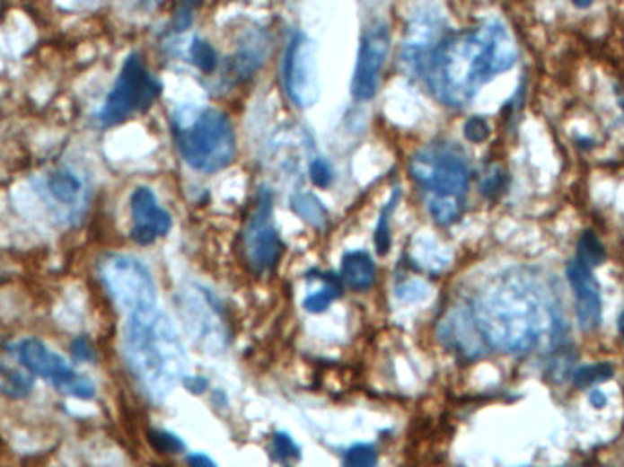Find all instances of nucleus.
<instances>
[{
    "instance_id": "nucleus-11",
    "label": "nucleus",
    "mask_w": 624,
    "mask_h": 467,
    "mask_svg": "<svg viewBox=\"0 0 624 467\" xmlns=\"http://www.w3.org/2000/svg\"><path fill=\"white\" fill-rule=\"evenodd\" d=\"M444 22L436 10L426 8L417 12L409 24L404 39V65L411 74H424L436 48L442 42Z\"/></svg>"
},
{
    "instance_id": "nucleus-27",
    "label": "nucleus",
    "mask_w": 624,
    "mask_h": 467,
    "mask_svg": "<svg viewBox=\"0 0 624 467\" xmlns=\"http://www.w3.org/2000/svg\"><path fill=\"white\" fill-rule=\"evenodd\" d=\"M150 442L154 444L155 449L161 453H181L185 449V444L181 438L168 431H152L150 433Z\"/></svg>"
},
{
    "instance_id": "nucleus-31",
    "label": "nucleus",
    "mask_w": 624,
    "mask_h": 467,
    "mask_svg": "<svg viewBox=\"0 0 624 467\" xmlns=\"http://www.w3.org/2000/svg\"><path fill=\"white\" fill-rule=\"evenodd\" d=\"M183 385L192 394H201V392H205L208 389V382L203 376H192V378L185 376L183 378Z\"/></svg>"
},
{
    "instance_id": "nucleus-23",
    "label": "nucleus",
    "mask_w": 624,
    "mask_h": 467,
    "mask_svg": "<svg viewBox=\"0 0 624 467\" xmlns=\"http://www.w3.org/2000/svg\"><path fill=\"white\" fill-rule=\"evenodd\" d=\"M613 374V366L611 364H588L581 366L574 373V382L577 387H590L595 383H602Z\"/></svg>"
},
{
    "instance_id": "nucleus-26",
    "label": "nucleus",
    "mask_w": 624,
    "mask_h": 467,
    "mask_svg": "<svg viewBox=\"0 0 624 467\" xmlns=\"http://www.w3.org/2000/svg\"><path fill=\"white\" fill-rule=\"evenodd\" d=\"M270 451H272V458L279 462L300 458V447L296 445V442L287 433H281V431L274 435Z\"/></svg>"
},
{
    "instance_id": "nucleus-1",
    "label": "nucleus",
    "mask_w": 624,
    "mask_h": 467,
    "mask_svg": "<svg viewBox=\"0 0 624 467\" xmlns=\"http://www.w3.org/2000/svg\"><path fill=\"white\" fill-rule=\"evenodd\" d=\"M515 42L500 22L447 37L433 53L426 70L440 101L451 106L468 104L493 77L514 68Z\"/></svg>"
},
{
    "instance_id": "nucleus-12",
    "label": "nucleus",
    "mask_w": 624,
    "mask_h": 467,
    "mask_svg": "<svg viewBox=\"0 0 624 467\" xmlns=\"http://www.w3.org/2000/svg\"><path fill=\"white\" fill-rule=\"evenodd\" d=\"M185 323L194 341H198L207 353H219L226 347V330L217 314V307L205 292L189 290L183 296Z\"/></svg>"
},
{
    "instance_id": "nucleus-13",
    "label": "nucleus",
    "mask_w": 624,
    "mask_h": 467,
    "mask_svg": "<svg viewBox=\"0 0 624 467\" xmlns=\"http://www.w3.org/2000/svg\"><path fill=\"white\" fill-rule=\"evenodd\" d=\"M387 51H389V31L385 24L371 26L362 39L355 77H353V95L358 101H369L374 97Z\"/></svg>"
},
{
    "instance_id": "nucleus-29",
    "label": "nucleus",
    "mask_w": 624,
    "mask_h": 467,
    "mask_svg": "<svg viewBox=\"0 0 624 467\" xmlns=\"http://www.w3.org/2000/svg\"><path fill=\"white\" fill-rule=\"evenodd\" d=\"M464 136L470 143H484L489 137V125L484 117H471L464 125Z\"/></svg>"
},
{
    "instance_id": "nucleus-30",
    "label": "nucleus",
    "mask_w": 624,
    "mask_h": 467,
    "mask_svg": "<svg viewBox=\"0 0 624 467\" xmlns=\"http://www.w3.org/2000/svg\"><path fill=\"white\" fill-rule=\"evenodd\" d=\"M72 355L79 360L90 362V360H93V347L86 338H77L72 343Z\"/></svg>"
},
{
    "instance_id": "nucleus-7",
    "label": "nucleus",
    "mask_w": 624,
    "mask_h": 467,
    "mask_svg": "<svg viewBox=\"0 0 624 467\" xmlns=\"http://www.w3.org/2000/svg\"><path fill=\"white\" fill-rule=\"evenodd\" d=\"M159 93L161 84L146 72L139 55L132 53L99 111V123L102 127H116L136 111L150 108Z\"/></svg>"
},
{
    "instance_id": "nucleus-28",
    "label": "nucleus",
    "mask_w": 624,
    "mask_h": 467,
    "mask_svg": "<svg viewBox=\"0 0 624 467\" xmlns=\"http://www.w3.org/2000/svg\"><path fill=\"white\" fill-rule=\"evenodd\" d=\"M309 173H311V181L318 189H327L332 183V170L325 159H314L309 166Z\"/></svg>"
},
{
    "instance_id": "nucleus-8",
    "label": "nucleus",
    "mask_w": 624,
    "mask_h": 467,
    "mask_svg": "<svg viewBox=\"0 0 624 467\" xmlns=\"http://www.w3.org/2000/svg\"><path fill=\"white\" fill-rule=\"evenodd\" d=\"M15 355L22 367L35 376L48 380L57 391L79 400L95 396L93 382L77 373L59 353L37 338H26L15 345Z\"/></svg>"
},
{
    "instance_id": "nucleus-10",
    "label": "nucleus",
    "mask_w": 624,
    "mask_h": 467,
    "mask_svg": "<svg viewBox=\"0 0 624 467\" xmlns=\"http://www.w3.org/2000/svg\"><path fill=\"white\" fill-rule=\"evenodd\" d=\"M283 245L272 221L270 196H263L245 232L247 260L254 270L265 272L277 263Z\"/></svg>"
},
{
    "instance_id": "nucleus-14",
    "label": "nucleus",
    "mask_w": 624,
    "mask_h": 467,
    "mask_svg": "<svg viewBox=\"0 0 624 467\" xmlns=\"http://www.w3.org/2000/svg\"><path fill=\"white\" fill-rule=\"evenodd\" d=\"M134 228L130 232L137 245H152L172 228V217L159 207L155 194L148 187H137L130 199Z\"/></svg>"
},
{
    "instance_id": "nucleus-25",
    "label": "nucleus",
    "mask_w": 624,
    "mask_h": 467,
    "mask_svg": "<svg viewBox=\"0 0 624 467\" xmlns=\"http://www.w3.org/2000/svg\"><path fill=\"white\" fill-rule=\"evenodd\" d=\"M378 453L371 444H356L346 451L344 467H376Z\"/></svg>"
},
{
    "instance_id": "nucleus-9",
    "label": "nucleus",
    "mask_w": 624,
    "mask_h": 467,
    "mask_svg": "<svg viewBox=\"0 0 624 467\" xmlns=\"http://www.w3.org/2000/svg\"><path fill=\"white\" fill-rule=\"evenodd\" d=\"M283 79L291 101L300 108H309L318 102L321 93L318 46L307 35L298 33L286 57Z\"/></svg>"
},
{
    "instance_id": "nucleus-33",
    "label": "nucleus",
    "mask_w": 624,
    "mask_h": 467,
    "mask_svg": "<svg viewBox=\"0 0 624 467\" xmlns=\"http://www.w3.org/2000/svg\"><path fill=\"white\" fill-rule=\"evenodd\" d=\"M590 403L595 407V409H602L606 403H608V398L602 391H592L590 394Z\"/></svg>"
},
{
    "instance_id": "nucleus-15",
    "label": "nucleus",
    "mask_w": 624,
    "mask_h": 467,
    "mask_svg": "<svg viewBox=\"0 0 624 467\" xmlns=\"http://www.w3.org/2000/svg\"><path fill=\"white\" fill-rule=\"evenodd\" d=\"M566 276L574 290L579 327L583 330H595L602 322V298L592 269L576 260L566 269Z\"/></svg>"
},
{
    "instance_id": "nucleus-16",
    "label": "nucleus",
    "mask_w": 624,
    "mask_h": 467,
    "mask_svg": "<svg viewBox=\"0 0 624 467\" xmlns=\"http://www.w3.org/2000/svg\"><path fill=\"white\" fill-rule=\"evenodd\" d=\"M342 281L355 290H367L376 281V265L367 252L353 251L342 258Z\"/></svg>"
},
{
    "instance_id": "nucleus-4",
    "label": "nucleus",
    "mask_w": 624,
    "mask_h": 467,
    "mask_svg": "<svg viewBox=\"0 0 624 467\" xmlns=\"http://www.w3.org/2000/svg\"><path fill=\"white\" fill-rule=\"evenodd\" d=\"M174 130L180 152L194 170H223L236 155L234 128L217 110L185 106L174 117Z\"/></svg>"
},
{
    "instance_id": "nucleus-32",
    "label": "nucleus",
    "mask_w": 624,
    "mask_h": 467,
    "mask_svg": "<svg viewBox=\"0 0 624 467\" xmlns=\"http://www.w3.org/2000/svg\"><path fill=\"white\" fill-rule=\"evenodd\" d=\"M189 467H217L212 458L203 453H194L189 456Z\"/></svg>"
},
{
    "instance_id": "nucleus-5",
    "label": "nucleus",
    "mask_w": 624,
    "mask_h": 467,
    "mask_svg": "<svg viewBox=\"0 0 624 467\" xmlns=\"http://www.w3.org/2000/svg\"><path fill=\"white\" fill-rule=\"evenodd\" d=\"M411 178L431 194L429 210L438 223L457 221L470 187V168L464 157L447 146H427L409 164Z\"/></svg>"
},
{
    "instance_id": "nucleus-22",
    "label": "nucleus",
    "mask_w": 624,
    "mask_h": 467,
    "mask_svg": "<svg viewBox=\"0 0 624 467\" xmlns=\"http://www.w3.org/2000/svg\"><path fill=\"white\" fill-rule=\"evenodd\" d=\"M604 247L599 242L593 232H584L579 240V249H577V261H581L586 267H595L604 261Z\"/></svg>"
},
{
    "instance_id": "nucleus-35",
    "label": "nucleus",
    "mask_w": 624,
    "mask_h": 467,
    "mask_svg": "<svg viewBox=\"0 0 624 467\" xmlns=\"http://www.w3.org/2000/svg\"><path fill=\"white\" fill-rule=\"evenodd\" d=\"M572 3H574L577 8L584 10V8H590V6L593 4V0H572Z\"/></svg>"
},
{
    "instance_id": "nucleus-34",
    "label": "nucleus",
    "mask_w": 624,
    "mask_h": 467,
    "mask_svg": "<svg viewBox=\"0 0 624 467\" xmlns=\"http://www.w3.org/2000/svg\"><path fill=\"white\" fill-rule=\"evenodd\" d=\"M201 4H203V0H183V8H187V10H194Z\"/></svg>"
},
{
    "instance_id": "nucleus-19",
    "label": "nucleus",
    "mask_w": 624,
    "mask_h": 467,
    "mask_svg": "<svg viewBox=\"0 0 624 467\" xmlns=\"http://www.w3.org/2000/svg\"><path fill=\"white\" fill-rule=\"evenodd\" d=\"M339 295H342V278H336L334 274H321V286L311 292L303 302V307L314 314L323 313Z\"/></svg>"
},
{
    "instance_id": "nucleus-17",
    "label": "nucleus",
    "mask_w": 624,
    "mask_h": 467,
    "mask_svg": "<svg viewBox=\"0 0 624 467\" xmlns=\"http://www.w3.org/2000/svg\"><path fill=\"white\" fill-rule=\"evenodd\" d=\"M46 189L57 203L72 205L77 203L83 194V181L70 170H57L46 180Z\"/></svg>"
},
{
    "instance_id": "nucleus-21",
    "label": "nucleus",
    "mask_w": 624,
    "mask_h": 467,
    "mask_svg": "<svg viewBox=\"0 0 624 467\" xmlns=\"http://www.w3.org/2000/svg\"><path fill=\"white\" fill-rule=\"evenodd\" d=\"M293 210L309 225L320 226L327 221V210L312 194H298L293 198Z\"/></svg>"
},
{
    "instance_id": "nucleus-20",
    "label": "nucleus",
    "mask_w": 624,
    "mask_h": 467,
    "mask_svg": "<svg viewBox=\"0 0 624 467\" xmlns=\"http://www.w3.org/2000/svg\"><path fill=\"white\" fill-rule=\"evenodd\" d=\"M400 201V192L396 189L391 196V199L385 203V207L382 208L378 225H376V234H374V245L380 256H385L391 249V214L396 208V203Z\"/></svg>"
},
{
    "instance_id": "nucleus-6",
    "label": "nucleus",
    "mask_w": 624,
    "mask_h": 467,
    "mask_svg": "<svg viewBox=\"0 0 624 467\" xmlns=\"http://www.w3.org/2000/svg\"><path fill=\"white\" fill-rule=\"evenodd\" d=\"M99 274L111 300L128 318L157 309L155 281L137 258L108 254L99 263Z\"/></svg>"
},
{
    "instance_id": "nucleus-24",
    "label": "nucleus",
    "mask_w": 624,
    "mask_h": 467,
    "mask_svg": "<svg viewBox=\"0 0 624 467\" xmlns=\"http://www.w3.org/2000/svg\"><path fill=\"white\" fill-rule=\"evenodd\" d=\"M190 57H192L194 65H196L201 72H205V74H212V72L215 70V66H217V55H215V49H214L208 42H205V40H201V39H196V40L192 42V46H190Z\"/></svg>"
},
{
    "instance_id": "nucleus-3",
    "label": "nucleus",
    "mask_w": 624,
    "mask_h": 467,
    "mask_svg": "<svg viewBox=\"0 0 624 467\" xmlns=\"http://www.w3.org/2000/svg\"><path fill=\"white\" fill-rule=\"evenodd\" d=\"M125 350L136 378L157 400L183 382L189 358L176 325L159 307L128 318Z\"/></svg>"
},
{
    "instance_id": "nucleus-36",
    "label": "nucleus",
    "mask_w": 624,
    "mask_h": 467,
    "mask_svg": "<svg viewBox=\"0 0 624 467\" xmlns=\"http://www.w3.org/2000/svg\"><path fill=\"white\" fill-rule=\"evenodd\" d=\"M619 330H620L622 339H624V311H622V313H620V316H619Z\"/></svg>"
},
{
    "instance_id": "nucleus-18",
    "label": "nucleus",
    "mask_w": 624,
    "mask_h": 467,
    "mask_svg": "<svg viewBox=\"0 0 624 467\" xmlns=\"http://www.w3.org/2000/svg\"><path fill=\"white\" fill-rule=\"evenodd\" d=\"M33 389V374L12 366L0 364V392L8 398H26Z\"/></svg>"
},
{
    "instance_id": "nucleus-2",
    "label": "nucleus",
    "mask_w": 624,
    "mask_h": 467,
    "mask_svg": "<svg viewBox=\"0 0 624 467\" xmlns=\"http://www.w3.org/2000/svg\"><path fill=\"white\" fill-rule=\"evenodd\" d=\"M480 336L495 348L523 355L553 330V305L541 283L509 274L489 285L473 313Z\"/></svg>"
}]
</instances>
